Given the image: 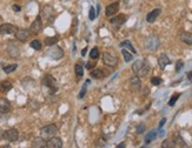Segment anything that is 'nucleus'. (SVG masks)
Returning a JSON list of instances; mask_svg holds the SVG:
<instances>
[{"label":"nucleus","instance_id":"31","mask_svg":"<svg viewBox=\"0 0 192 148\" xmlns=\"http://www.w3.org/2000/svg\"><path fill=\"white\" fill-rule=\"evenodd\" d=\"M58 42V37H51V38H46L45 40V44L47 46H52V45H55Z\"/></svg>","mask_w":192,"mask_h":148},{"label":"nucleus","instance_id":"47","mask_svg":"<svg viewBox=\"0 0 192 148\" xmlns=\"http://www.w3.org/2000/svg\"><path fill=\"white\" fill-rule=\"evenodd\" d=\"M189 79H190V80H191V79H192V72H191V73H190V74H189Z\"/></svg>","mask_w":192,"mask_h":148},{"label":"nucleus","instance_id":"45","mask_svg":"<svg viewBox=\"0 0 192 148\" xmlns=\"http://www.w3.org/2000/svg\"><path fill=\"white\" fill-rule=\"evenodd\" d=\"M2 135H4V132H2L1 128H0V138H2Z\"/></svg>","mask_w":192,"mask_h":148},{"label":"nucleus","instance_id":"39","mask_svg":"<svg viewBox=\"0 0 192 148\" xmlns=\"http://www.w3.org/2000/svg\"><path fill=\"white\" fill-rule=\"evenodd\" d=\"M144 130H145L144 123H140V125H138V126H137V134H142Z\"/></svg>","mask_w":192,"mask_h":148},{"label":"nucleus","instance_id":"19","mask_svg":"<svg viewBox=\"0 0 192 148\" xmlns=\"http://www.w3.org/2000/svg\"><path fill=\"white\" fill-rule=\"evenodd\" d=\"M11 109V103L7 99L0 98V113H7Z\"/></svg>","mask_w":192,"mask_h":148},{"label":"nucleus","instance_id":"29","mask_svg":"<svg viewBox=\"0 0 192 148\" xmlns=\"http://www.w3.org/2000/svg\"><path fill=\"white\" fill-rule=\"evenodd\" d=\"M162 147L163 148H173V147H176V144H174L173 139H166V140L163 141Z\"/></svg>","mask_w":192,"mask_h":148},{"label":"nucleus","instance_id":"35","mask_svg":"<svg viewBox=\"0 0 192 148\" xmlns=\"http://www.w3.org/2000/svg\"><path fill=\"white\" fill-rule=\"evenodd\" d=\"M98 56H99V49L97 48V47L91 49V52H90V58H91V59H98Z\"/></svg>","mask_w":192,"mask_h":148},{"label":"nucleus","instance_id":"34","mask_svg":"<svg viewBox=\"0 0 192 148\" xmlns=\"http://www.w3.org/2000/svg\"><path fill=\"white\" fill-rule=\"evenodd\" d=\"M179 97H180V94L179 93H176V94H173L172 95V98L170 99V101H168V106H174V103H176V101L179 99Z\"/></svg>","mask_w":192,"mask_h":148},{"label":"nucleus","instance_id":"40","mask_svg":"<svg viewBox=\"0 0 192 148\" xmlns=\"http://www.w3.org/2000/svg\"><path fill=\"white\" fill-rule=\"evenodd\" d=\"M77 25H78V19H77V18H74V19H73V27H72L73 34H75V32H77Z\"/></svg>","mask_w":192,"mask_h":148},{"label":"nucleus","instance_id":"14","mask_svg":"<svg viewBox=\"0 0 192 148\" xmlns=\"http://www.w3.org/2000/svg\"><path fill=\"white\" fill-rule=\"evenodd\" d=\"M31 37V32H30V29H18L17 32H16V38L19 40V41H21V42H25L28 38Z\"/></svg>","mask_w":192,"mask_h":148},{"label":"nucleus","instance_id":"17","mask_svg":"<svg viewBox=\"0 0 192 148\" xmlns=\"http://www.w3.org/2000/svg\"><path fill=\"white\" fill-rule=\"evenodd\" d=\"M171 64V60H170V58H168L166 54H160L159 55V58H158V65H159V67L162 68V70H165V67Z\"/></svg>","mask_w":192,"mask_h":148},{"label":"nucleus","instance_id":"24","mask_svg":"<svg viewBox=\"0 0 192 148\" xmlns=\"http://www.w3.org/2000/svg\"><path fill=\"white\" fill-rule=\"evenodd\" d=\"M91 76L92 78H95V79H104V76H105V74L104 72L101 71V70H99V68H96V70H92L91 71Z\"/></svg>","mask_w":192,"mask_h":148},{"label":"nucleus","instance_id":"20","mask_svg":"<svg viewBox=\"0 0 192 148\" xmlns=\"http://www.w3.org/2000/svg\"><path fill=\"white\" fill-rule=\"evenodd\" d=\"M32 147H34V148L46 147V141H45V138H43V136L34 138V139H33V141H32Z\"/></svg>","mask_w":192,"mask_h":148},{"label":"nucleus","instance_id":"36","mask_svg":"<svg viewBox=\"0 0 192 148\" xmlns=\"http://www.w3.org/2000/svg\"><path fill=\"white\" fill-rule=\"evenodd\" d=\"M151 84L154 86H158L162 84V79L159 76H153V78H151Z\"/></svg>","mask_w":192,"mask_h":148},{"label":"nucleus","instance_id":"37","mask_svg":"<svg viewBox=\"0 0 192 148\" xmlns=\"http://www.w3.org/2000/svg\"><path fill=\"white\" fill-rule=\"evenodd\" d=\"M96 15H97V12L95 11V7H92V6H91V8H90V13H89V18H90V20H95V19H96Z\"/></svg>","mask_w":192,"mask_h":148},{"label":"nucleus","instance_id":"3","mask_svg":"<svg viewBox=\"0 0 192 148\" xmlns=\"http://www.w3.org/2000/svg\"><path fill=\"white\" fill-rule=\"evenodd\" d=\"M57 133H58V127L55 125H53V123L47 125V126H45V127H43L40 129V134L45 139H49V138L54 136Z\"/></svg>","mask_w":192,"mask_h":148},{"label":"nucleus","instance_id":"21","mask_svg":"<svg viewBox=\"0 0 192 148\" xmlns=\"http://www.w3.org/2000/svg\"><path fill=\"white\" fill-rule=\"evenodd\" d=\"M12 89V84L7 80H4L0 82V92L1 93H7Z\"/></svg>","mask_w":192,"mask_h":148},{"label":"nucleus","instance_id":"8","mask_svg":"<svg viewBox=\"0 0 192 148\" xmlns=\"http://www.w3.org/2000/svg\"><path fill=\"white\" fill-rule=\"evenodd\" d=\"M6 51H7V54H8L11 58H18V56L20 55V48H19V46H18L16 42H13V41L8 42Z\"/></svg>","mask_w":192,"mask_h":148},{"label":"nucleus","instance_id":"10","mask_svg":"<svg viewBox=\"0 0 192 148\" xmlns=\"http://www.w3.org/2000/svg\"><path fill=\"white\" fill-rule=\"evenodd\" d=\"M63 147V141L59 138L52 136L46 141V148H61Z\"/></svg>","mask_w":192,"mask_h":148},{"label":"nucleus","instance_id":"7","mask_svg":"<svg viewBox=\"0 0 192 148\" xmlns=\"http://www.w3.org/2000/svg\"><path fill=\"white\" fill-rule=\"evenodd\" d=\"M103 62H104L106 66H109V67H114V66H117L118 60H117V58H116L113 54H111V53H109V52H105V53L103 54Z\"/></svg>","mask_w":192,"mask_h":148},{"label":"nucleus","instance_id":"43","mask_svg":"<svg viewBox=\"0 0 192 148\" xmlns=\"http://www.w3.org/2000/svg\"><path fill=\"white\" fill-rule=\"evenodd\" d=\"M100 13V5H97V15Z\"/></svg>","mask_w":192,"mask_h":148},{"label":"nucleus","instance_id":"18","mask_svg":"<svg viewBox=\"0 0 192 148\" xmlns=\"http://www.w3.org/2000/svg\"><path fill=\"white\" fill-rule=\"evenodd\" d=\"M53 12H54V10H53L52 6H49V5L45 6L43 8V13H41L43 19L44 20H51V17H53Z\"/></svg>","mask_w":192,"mask_h":148},{"label":"nucleus","instance_id":"2","mask_svg":"<svg viewBox=\"0 0 192 148\" xmlns=\"http://www.w3.org/2000/svg\"><path fill=\"white\" fill-rule=\"evenodd\" d=\"M145 48L150 52H154L157 51L159 45H160V41H159V38L157 35H150L146 38L145 40Z\"/></svg>","mask_w":192,"mask_h":148},{"label":"nucleus","instance_id":"23","mask_svg":"<svg viewBox=\"0 0 192 148\" xmlns=\"http://www.w3.org/2000/svg\"><path fill=\"white\" fill-rule=\"evenodd\" d=\"M173 141H174L176 146H179V147H186V144H185V141L183 140V138L180 136V134H179V133H176V134L173 135Z\"/></svg>","mask_w":192,"mask_h":148},{"label":"nucleus","instance_id":"1","mask_svg":"<svg viewBox=\"0 0 192 148\" xmlns=\"http://www.w3.org/2000/svg\"><path fill=\"white\" fill-rule=\"evenodd\" d=\"M132 71L139 78H144L150 72V65L144 59H138L132 64Z\"/></svg>","mask_w":192,"mask_h":148},{"label":"nucleus","instance_id":"22","mask_svg":"<svg viewBox=\"0 0 192 148\" xmlns=\"http://www.w3.org/2000/svg\"><path fill=\"white\" fill-rule=\"evenodd\" d=\"M180 40L186 44V45H192V33H189V32H183L180 34Z\"/></svg>","mask_w":192,"mask_h":148},{"label":"nucleus","instance_id":"9","mask_svg":"<svg viewBox=\"0 0 192 148\" xmlns=\"http://www.w3.org/2000/svg\"><path fill=\"white\" fill-rule=\"evenodd\" d=\"M41 84L45 86V87H48L51 91H57V81H55V79L52 76V75H46L44 79H43V81H41Z\"/></svg>","mask_w":192,"mask_h":148},{"label":"nucleus","instance_id":"12","mask_svg":"<svg viewBox=\"0 0 192 148\" xmlns=\"http://www.w3.org/2000/svg\"><path fill=\"white\" fill-rule=\"evenodd\" d=\"M140 87H142L140 78H139V76H137V75L132 76V78L130 79V88H131V91L137 92V91H139V89H140Z\"/></svg>","mask_w":192,"mask_h":148},{"label":"nucleus","instance_id":"27","mask_svg":"<svg viewBox=\"0 0 192 148\" xmlns=\"http://www.w3.org/2000/svg\"><path fill=\"white\" fill-rule=\"evenodd\" d=\"M17 68H18V65H17V64H12V65H7V66H5L2 70H4V72H5L6 74H10V73H12V72H14Z\"/></svg>","mask_w":192,"mask_h":148},{"label":"nucleus","instance_id":"6","mask_svg":"<svg viewBox=\"0 0 192 148\" xmlns=\"http://www.w3.org/2000/svg\"><path fill=\"white\" fill-rule=\"evenodd\" d=\"M41 29H43V19H41V15H38L30 26V32L31 34H38L40 33Z\"/></svg>","mask_w":192,"mask_h":148},{"label":"nucleus","instance_id":"13","mask_svg":"<svg viewBox=\"0 0 192 148\" xmlns=\"http://www.w3.org/2000/svg\"><path fill=\"white\" fill-rule=\"evenodd\" d=\"M126 19H127V17H126V15H124V14H119V15H117V17L112 18V19L110 20V23H111V25H112L114 28H119L121 25L125 24Z\"/></svg>","mask_w":192,"mask_h":148},{"label":"nucleus","instance_id":"33","mask_svg":"<svg viewBox=\"0 0 192 148\" xmlns=\"http://www.w3.org/2000/svg\"><path fill=\"white\" fill-rule=\"evenodd\" d=\"M90 84V80H87L86 82H85V85L83 86V88H81V91H80V93H79V99H83L85 97V94H86V89H87V85Z\"/></svg>","mask_w":192,"mask_h":148},{"label":"nucleus","instance_id":"16","mask_svg":"<svg viewBox=\"0 0 192 148\" xmlns=\"http://www.w3.org/2000/svg\"><path fill=\"white\" fill-rule=\"evenodd\" d=\"M160 12H162L160 8H154V10H152V11L146 15V21L150 23V24L154 23V21L157 20V18L160 15Z\"/></svg>","mask_w":192,"mask_h":148},{"label":"nucleus","instance_id":"30","mask_svg":"<svg viewBox=\"0 0 192 148\" xmlns=\"http://www.w3.org/2000/svg\"><path fill=\"white\" fill-rule=\"evenodd\" d=\"M121 53H123V56H124L125 62H130V61H132V60H133V55H132L131 53H128L126 49H123V51H121Z\"/></svg>","mask_w":192,"mask_h":148},{"label":"nucleus","instance_id":"38","mask_svg":"<svg viewBox=\"0 0 192 148\" xmlns=\"http://www.w3.org/2000/svg\"><path fill=\"white\" fill-rule=\"evenodd\" d=\"M183 66H184V62H183L182 60H179V61L177 62V65H176V72H177V73L180 72V70L183 68Z\"/></svg>","mask_w":192,"mask_h":148},{"label":"nucleus","instance_id":"5","mask_svg":"<svg viewBox=\"0 0 192 148\" xmlns=\"http://www.w3.org/2000/svg\"><path fill=\"white\" fill-rule=\"evenodd\" d=\"M2 138H4L5 140L10 141V142H14V141H17V140L19 139V132H18V129H16V128H10V129H7L6 132H4Z\"/></svg>","mask_w":192,"mask_h":148},{"label":"nucleus","instance_id":"32","mask_svg":"<svg viewBox=\"0 0 192 148\" xmlns=\"http://www.w3.org/2000/svg\"><path fill=\"white\" fill-rule=\"evenodd\" d=\"M30 45H31L32 48L35 49V51H40L41 49V42L39 40H32Z\"/></svg>","mask_w":192,"mask_h":148},{"label":"nucleus","instance_id":"41","mask_svg":"<svg viewBox=\"0 0 192 148\" xmlns=\"http://www.w3.org/2000/svg\"><path fill=\"white\" fill-rule=\"evenodd\" d=\"M12 8H13V11H16V12H20V6H18V5H13L12 6Z\"/></svg>","mask_w":192,"mask_h":148},{"label":"nucleus","instance_id":"11","mask_svg":"<svg viewBox=\"0 0 192 148\" xmlns=\"http://www.w3.org/2000/svg\"><path fill=\"white\" fill-rule=\"evenodd\" d=\"M118 11H119V2H118V1H114V2L110 4V5L106 7L105 14H106L107 17H112V15H114Z\"/></svg>","mask_w":192,"mask_h":148},{"label":"nucleus","instance_id":"15","mask_svg":"<svg viewBox=\"0 0 192 148\" xmlns=\"http://www.w3.org/2000/svg\"><path fill=\"white\" fill-rule=\"evenodd\" d=\"M17 32V27L11 24H2L0 26V34H13Z\"/></svg>","mask_w":192,"mask_h":148},{"label":"nucleus","instance_id":"46","mask_svg":"<svg viewBox=\"0 0 192 148\" xmlns=\"http://www.w3.org/2000/svg\"><path fill=\"white\" fill-rule=\"evenodd\" d=\"M85 53H86V48H85V49H83V52H81V54H83V55H85Z\"/></svg>","mask_w":192,"mask_h":148},{"label":"nucleus","instance_id":"25","mask_svg":"<svg viewBox=\"0 0 192 148\" xmlns=\"http://www.w3.org/2000/svg\"><path fill=\"white\" fill-rule=\"evenodd\" d=\"M156 138H157V130H151V132L145 136V144H150V142H152Z\"/></svg>","mask_w":192,"mask_h":148},{"label":"nucleus","instance_id":"4","mask_svg":"<svg viewBox=\"0 0 192 148\" xmlns=\"http://www.w3.org/2000/svg\"><path fill=\"white\" fill-rule=\"evenodd\" d=\"M46 54H47L48 56H51L53 60H59V59H61V58H63V55H64V51L60 48L59 46L52 45V46L49 47V49H47Z\"/></svg>","mask_w":192,"mask_h":148},{"label":"nucleus","instance_id":"28","mask_svg":"<svg viewBox=\"0 0 192 148\" xmlns=\"http://www.w3.org/2000/svg\"><path fill=\"white\" fill-rule=\"evenodd\" d=\"M119 46H120V47H127V48H128L130 51H131V52H132V53H133V54H134V53H137V51L134 49V47L132 46V44H131V42H130L128 40H125V41L120 42Z\"/></svg>","mask_w":192,"mask_h":148},{"label":"nucleus","instance_id":"44","mask_svg":"<svg viewBox=\"0 0 192 148\" xmlns=\"http://www.w3.org/2000/svg\"><path fill=\"white\" fill-rule=\"evenodd\" d=\"M117 147H118V148H119V147L120 148H124V147H125V145H124V144H121V145H118Z\"/></svg>","mask_w":192,"mask_h":148},{"label":"nucleus","instance_id":"26","mask_svg":"<svg viewBox=\"0 0 192 148\" xmlns=\"http://www.w3.org/2000/svg\"><path fill=\"white\" fill-rule=\"evenodd\" d=\"M74 72H75V75H77L78 79L83 78V75H84V68H83V66H81L80 64H75V66H74Z\"/></svg>","mask_w":192,"mask_h":148},{"label":"nucleus","instance_id":"42","mask_svg":"<svg viewBox=\"0 0 192 148\" xmlns=\"http://www.w3.org/2000/svg\"><path fill=\"white\" fill-rule=\"evenodd\" d=\"M166 122V119L164 118V119H162V121H160V123H159V129L160 128H163V126H164V123Z\"/></svg>","mask_w":192,"mask_h":148}]
</instances>
